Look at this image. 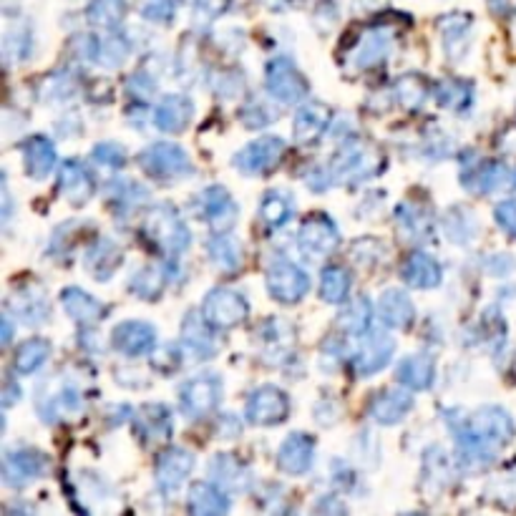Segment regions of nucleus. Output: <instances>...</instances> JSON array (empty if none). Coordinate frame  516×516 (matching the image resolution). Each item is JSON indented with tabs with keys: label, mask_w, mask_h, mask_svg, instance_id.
Returning <instances> with one entry per match:
<instances>
[{
	"label": "nucleus",
	"mask_w": 516,
	"mask_h": 516,
	"mask_svg": "<svg viewBox=\"0 0 516 516\" xmlns=\"http://www.w3.org/2000/svg\"><path fill=\"white\" fill-rule=\"evenodd\" d=\"M516 436V426L509 413L499 406L479 408L471 418L461 421L456 431L461 459L474 466H486L496 459L504 446H509Z\"/></svg>",
	"instance_id": "1"
},
{
	"label": "nucleus",
	"mask_w": 516,
	"mask_h": 516,
	"mask_svg": "<svg viewBox=\"0 0 516 516\" xmlns=\"http://www.w3.org/2000/svg\"><path fill=\"white\" fill-rule=\"evenodd\" d=\"M141 235L164 255H182L192 242L187 225L172 204H157L149 209L141 222Z\"/></svg>",
	"instance_id": "2"
},
{
	"label": "nucleus",
	"mask_w": 516,
	"mask_h": 516,
	"mask_svg": "<svg viewBox=\"0 0 516 516\" xmlns=\"http://www.w3.org/2000/svg\"><path fill=\"white\" fill-rule=\"evenodd\" d=\"M383 167H386V159L371 141L353 139L333 157L330 174H333V182H360V179L378 177Z\"/></svg>",
	"instance_id": "3"
},
{
	"label": "nucleus",
	"mask_w": 516,
	"mask_h": 516,
	"mask_svg": "<svg viewBox=\"0 0 516 516\" xmlns=\"http://www.w3.org/2000/svg\"><path fill=\"white\" fill-rule=\"evenodd\" d=\"M139 167L146 177L159 179V182H177V179H187L194 174L189 154L172 141H157V144L146 146L139 154Z\"/></svg>",
	"instance_id": "4"
},
{
	"label": "nucleus",
	"mask_w": 516,
	"mask_h": 516,
	"mask_svg": "<svg viewBox=\"0 0 516 516\" xmlns=\"http://www.w3.org/2000/svg\"><path fill=\"white\" fill-rule=\"evenodd\" d=\"M267 292L272 295V300L282 305H295L308 295L310 290V277L308 272L300 265H295L287 257H277L270 262L265 275Z\"/></svg>",
	"instance_id": "5"
},
{
	"label": "nucleus",
	"mask_w": 516,
	"mask_h": 516,
	"mask_svg": "<svg viewBox=\"0 0 516 516\" xmlns=\"http://www.w3.org/2000/svg\"><path fill=\"white\" fill-rule=\"evenodd\" d=\"M393 353H396V340L386 330L368 328L360 335L358 348L350 353V365H353L355 376L368 378L373 373L383 371L391 363Z\"/></svg>",
	"instance_id": "6"
},
{
	"label": "nucleus",
	"mask_w": 516,
	"mask_h": 516,
	"mask_svg": "<svg viewBox=\"0 0 516 516\" xmlns=\"http://www.w3.org/2000/svg\"><path fill=\"white\" fill-rule=\"evenodd\" d=\"M265 86L267 94L285 106L300 104L308 94V81L287 56H277L267 63Z\"/></svg>",
	"instance_id": "7"
},
{
	"label": "nucleus",
	"mask_w": 516,
	"mask_h": 516,
	"mask_svg": "<svg viewBox=\"0 0 516 516\" xmlns=\"http://www.w3.org/2000/svg\"><path fill=\"white\" fill-rule=\"evenodd\" d=\"M202 315L214 330H232L242 325L250 315L245 295L227 287H214L202 303Z\"/></svg>",
	"instance_id": "8"
},
{
	"label": "nucleus",
	"mask_w": 516,
	"mask_h": 516,
	"mask_svg": "<svg viewBox=\"0 0 516 516\" xmlns=\"http://www.w3.org/2000/svg\"><path fill=\"white\" fill-rule=\"evenodd\" d=\"M285 152V139L270 134L260 136V139L250 141V144L242 146L240 152L235 154V167L242 174H247V177H265V174H270L282 162Z\"/></svg>",
	"instance_id": "9"
},
{
	"label": "nucleus",
	"mask_w": 516,
	"mask_h": 516,
	"mask_svg": "<svg viewBox=\"0 0 516 516\" xmlns=\"http://www.w3.org/2000/svg\"><path fill=\"white\" fill-rule=\"evenodd\" d=\"M340 245V230L325 212L308 214L298 230V247L308 257H330Z\"/></svg>",
	"instance_id": "10"
},
{
	"label": "nucleus",
	"mask_w": 516,
	"mask_h": 516,
	"mask_svg": "<svg viewBox=\"0 0 516 516\" xmlns=\"http://www.w3.org/2000/svg\"><path fill=\"white\" fill-rule=\"evenodd\" d=\"M222 401V378L214 373L194 376L179 388V406L189 418H204Z\"/></svg>",
	"instance_id": "11"
},
{
	"label": "nucleus",
	"mask_w": 516,
	"mask_h": 516,
	"mask_svg": "<svg viewBox=\"0 0 516 516\" xmlns=\"http://www.w3.org/2000/svg\"><path fill=\"white\" fill-rule=\"evenodd\" d=\"M290 413V398L277 386H260L250 393L245 418L252 426H277Z\"/></svg>",
	"instance_id": "12"
},
{
	"label": "nucleus",
	"mask_w": 516,
	"mask_h": 516,
	"mask_svg": "<svg viewBox=\"0 0 516 516\" xmlns=\"http://www.w3.org/2000/svg\"><path fill=\"white\" fill-rule=\"evenodd\" d=\"M199 209H202V217L207 219V225L214 232H230L237 225V217H240V207L232 199V194L225 187H207L199 197Z\"/></svg>",
	"instance_id": "13"
},
{
	"label": "nucleus",
	"mask_w": 516,
	"mask_h": 516,
	"mask_svg": "<svg viewBox=\"0 0 516 516\" xmlns=\"http://www.w3.org/2000/svg\"><path fill=\"white\" fill-rule=\"evenodd\" d=\"M48 471V459L41 451L23 449V451H8L3 456V481L13 489H23L26 484L36 481Z\"/></svg>",
	"instance_id": "14"
},
{
	"label": "nucleus",
	"mask_w": 516,
	"mask_h": 516,
	"mask_svg": "<svg viewBox=\"0 0 516 516\" xmlns=\"http://www.w3.org/2000/svg\"><path fill=\"white\" fill-rule=\"evenodd\" d=\"M111 345L126 358H141V355L152 353L157 345V330L144 320H126L114 328Z\"/></svg>",
	"instance_id": "15"
},
{
	"label": "nucleus",
	"mask_w": 516,
	"mask_h": 516,
	"mask_svg": "<svg viewBox=\"0 0 516 516\" xmlns=\"http://www.w3.org/2000/svg\"><path fill=\"white\" fill-rule=\"evenodd\" d=\"M194 469V456L187 449H164L157 456V464H154V476H157V484L164 494H174L184 481L189 479Z\"/></svg>",
	"instance_id": "16"
},
{
	"label": "nucleus",
	"mask_w": 516,
	"mask_h": 516,
	"mask_svg": "<svg viewBox=\"0 0 516 516\" xmlns=\"http://www.w3.org/2000/svg\"><path fill=\"white\" fill-rule=\"evenodd\" d=\"M315 461V438L310 433H290L277 451V466L287 476L308 474Z\"/></svg>",
	"instance_id": "17"
},
{
	"label": "nucleus",
	"mask_w": 516,
	"mask_h": 516,
	"mask_svg": "<svg viewBox=\"0 0 516 516\" xmlns=\"http://www.w3.org/2000/svg\"><path fill=\"white\" fill-rule=\"evenodd\" d=\"M58 192L73 207H81V204H86L96 194V182L84 164L76 162V159H66L61 164V172H58Z\"/></svg>",
	"instance_id": "18"
},
{
	"label": "nucleus",
	"mask_w": 516,
	"mask_h": 516,
	"mask_svg": "<svg viewBox=\"0 0 516 516\" xmlns=\"http://www.w3.org/2000/svg\"><path fill=\"white\" fill-rule=\"evenodd\" d=\"M172 411L164 403H146L136 413V433L144 444H159L172 438Z\"/></svg>",
	"instance_id": "19"
},
{
	"label": "nucleus",
	"mask_w": 516,
	"mask_h": 516,
	"mask_svg": "<svg viewBox=\"0 0 516 516\" xmlns=\"http://www.w3.org/2000/svg\"><path fill=\"white\" fill-rule=\"evenodd\" d=\"M411 391V388H408ZM403 388H386V391H378L373 396L368 413L376 423L381 426H393V423L403 421L408 416V411L413 408V396Z\"/></svg>",
	"instance_id": "20"
},
{
	"label": "nucleus",
	"mask_w": 516,
	"mask_h": 516,
	"mask_svg": "<svg viewBox=\"0 0 516 516\" xmlns=\"http://www.w3.org/2000/svg\"><path fill=\"white\" fill-rule=\"evenodd\" d=\"M194 116V104L184 94H167L154 109V126L164 134H179L189 126Z\"/></svg>",
	"instance_id": "21"
},
{
	"label": "nucleus",
	"mask_w": 516,
	"mask_h": 516,
	"mask_svg": "<svg viewBox=\"0 0 516 516\" xmlns=\"http://www.w3.org/2000/svg\"><path fill=\"white\" fill-rule=\"evenodd\" d=\"M506 177H509V172H506L501 162H494V159H489V162H471L461 172V187L471 194H489L504 187Z\"/></svg>",
	"instance_id": "22"
},
{
	"label": "nucleus",
	"mask_w": 516,
	"mask_h": 516,
	"mask_svg": "<svg viewBox=\"0 0 516 516\" xmlns=\"http://www.w3.org/2000/svg\"><path fill=\"white\" fill-rule=\"evenodd\" d=\"M401 277L408 287L416 290H431V287L441 285L444 280V270L438 265V260L428 252H413L406 257L401 267Z\"/></svg>",
	"instance_id": "23"
},
{
	"label": "nucleus",
	"mask_w": 516,
	"mask_h": 516,
	"mask_svg": "<svg viewBox=\"0 0 516 516\" xmlns=\"http://www.w3.org/2000/svg\"><path fill=\"white\" fill-rule=\"evenodd\" d=\"M330 119H333V114H330L328 106L320 104V101H308V104L300 106L298 114H295V124H292L295 139H298L300 144H315V141L328 131Z\"/></svg>",
	"instance_id": "24"
},
{
	"label": "nucleus",
	"mask_w": 516,
	"mask_h": 516,
	"mask_svg": "<svg viewBox=\"0 0 516 516\" xmlns=\"http://www.w3.org/2000/svg\"><path fill=\"white\" fill-rule=\"evenodd\" d=\"M86 270L96 277V280H109L121 265H124V252L119 250L116 242H111L109 237H96L91 242V247L86 250Z\"/></svg>",
	"instance_id": "25"
},
{
	"label": "nucleus",
	"mask_w": 516,
	"mask_h": 516,
	"mask_svg": "<svg viewBox=\"0 0 516 516\" xmlns=\"http://www.w3.org/2000/svg\"><path fill=\"white\" fill-rule=\"evenodd\" d=\"M61 303L71 320H76L79 325H94L106 318V305L81 287H66L61 292Z\"/></svg>",
	"instance_id": "26"
},
{
	"label": "nucleus",
	"mask_w": 516,
	"mask_h": 516,
	"mask_svg": "<svg viewBox=\"0 0 516 516\" xmlns=\"http://www.w3.org/2000/svg\"><path fill=\"white\" fill-rule=\"evenodd\" d=\"M187 509L189 514L197 516H222L230 511V499H227V491L219 489L217 484L197 481V484H192V489H189Z\"/></svg>",
	"instance_id": "27"
},
{
	"label": "nucleus",
	"mask_w": 516,
	"mask_h": 516,
	"mask_svg": "<svg viewBox=\"0 0 516 516\" xmlns=\"http://www.w3.org/2000/svg\"><path fill=\"white\" fill-rule=\"evenodd\" d=\"M23 167L31 179H46L56 167V146L48 136H31L23 144Z\"/></svg>",
	"instance_id": "28"
},
{
	"label": "nucleus",
	"mask_w": 516,
	"mask_h": 516,
	"mask_svg": "<svg viewBox=\"0 0 516 516\" xmlns=\"http://www.w3.org/2000/svg\"><path fill=\"white\" fill-rule=\"evenodd\" d=\"M209 474H212L214 484L219 489H225L227 494H235V491H247L250 486V471L242 464L240 459H235L232 454H217L209 464Z\"/></svg>",
	"instance_id": "29"
},
{
	"label": "nucleus",
	"mask_w": 516,
	"mask_h": 516,
	"mask_svg": "<svg viewBox=\"0 0 516 516\" xmlns=\"http://www.w3.org/2000/svg\"><path fill=\"white\" fill-rule=\"evenodd\" d=\"M378 318L396 330H408L416 320V308L403 290H386L378 300Z\"/></svg>",
	"instance_id": "30"
},
{
	"label": "nucleus",
	"mask_w": 516,
	"mask_h": 516,
	"mask_svg": "<svg viewBox=\"0 0 516 516\" xmlns=\"http://www.w3.org/2000/svg\"><path fill=\"white\" fill-rule=\"evenodd\" d=\"M212 325L199 313H187L182 323V340L197 358H214L217 355V338L212 335Z\"/></svg>",
	"instance_id": "31"
},
{
	"label": "nucleus",
	"mask_w": 516,
	"mask_h": 516,
	"mask_svg": "<svg viewBox=\"0 0 516 516\" xmlns=\"http://www.w3.org/2000/svg\"><path fill=\"white\" fill-rule=\"evenodd\" d=\"M396 378L401 386L411 388V391H426L433 386L436 378V365L428 355H408L398 363Z\"/></svg>",
	"instance_id": "32"
},
{
	"label": "nucleus",
	"mask_w": 516,
	"mask_h": 516,
	"mask_svg": "<svg viewBox=\"0 0 516 516\" xmlns=\"http://www.w3.org/2000/svg\"><path fill=\"white\" fill-rule=\"evenodd\" d=\"M396 222H398V227H401V232L408 237V240H416V242L431 240L433 217L426 212V209L421 207V204H416V202L398 204Z\"/></svg>",
	"instance_id": "33"
},
{
	"label": "nucleus",
	"mask_w": 516,
	"mask_h": 516,
	"mask_svg": "<svg viewBox=\"0 0 516 516\" xmlns=\"http://www.w3.org/2000/svg\"><path fill=\"white\" fill-rule=\"evenodd\" d=\"M295 214V202L287 192H280V189H270V192L262 197L260 202V222L270 232L280 230Z\"/></svg>",
	"instance_id": "34"
},
{
	"label": "nucleus",
	"mask_w": 516,
	"mask_h": 516,
	"mask_svg": "<svg viewBox=\"0 0 516 516\" xmlns=\"http://www.w3.org/2000/svg\"><path fill=\"white\" fill-rule=\"evenodd\" d=\"M209 257L222 272H237L242 267V247L230 232H217L209 240Z\"/></svg>",
	"instance_id": "35"
},
{
	"label": "nucleus",
	"mask_w": 516,
	"mask_h": 516,
	"mask_svg": "<svg viewBox=\"0 0 516 516\" xmlns=\"http://www.w3.org/2000/svg\"><path fill=\"white\" fill-rule=\"evenodd\" d=\"M126 16V0H91L86 8V18L94 28L114 31Z\"/></svg>",
	"instance_id": "36"
},
{
	"label": "nucleus",
	"mask_w": 516,
	"mask_h": 516,
	"mask_svg": "<svg viewBox=\"0 0 516 516\" xmlns=\"http://www.w3.org/2000/svg\"><path fill=\"white\" fill-rule=\"evenodd\" d=\"M48 355H51V343L46 338H31L21 343L16 358H13V365H16V371L21 376H33L46 363Z\"/></svg>",
	"instance_id": "37"
},
{
	"label": "nucleus",
	"mask_w": 516,
	"mask_h": 516,
	"mask_svg": "<svg viewBox=\"0 0 516 516\" xmlns=\"http://www.w3.org/2000/svg\"><path fill=\"white\" fill-rule=\"evenodd\" d=\"M433 96H436L438 106H444V109L464 111L469 109V104L474 101V89H471V84H466V81L461 79H446L436 86Z\"/></svg>",
	"instance_id": "38"
},
{
	"label": "nucleus",
	"mask_w": 516,
	"mask_h": 516,
	"mask_svg": "<svg viewBox=\"0 0 516 516\" xmlns=\"http://www.w3.org/2000/svg\"><path fill=\"white\" fill-rule=\"evenodd\" d=\"M350 292V275L345 267L340 265H330L325 267L323 275H320V298L325 303H345Z\"/></svg>",
	"instance_id": "39"
},
{
	"label": "nucleus",
	"mask_w": 516,
	"mask_h": 516,
	"mask_svg": "<svg viewBox=\"0 0 516 516\" xmlns=\"http://www.w3.org/2000/svg\"><path fill=\"white\" fill-rule=\"evenodd\" d=\"M164 285H167V275H164L162 267H144L131 277L129 290L139 300H157L164 292Z\"/></svg>",
	"instance_id": "40"
},
{
	"label": "nucleus",
	"mask_w": 516,
	"mask_h": 516,
	"mask_svg": "<svg viewBox=\"0 0 516 516\" xmlns=\"http://www.w3.org/2000/svg\"><path fill=\"white\" fill-rule=\"evenodd\" d=\"M371 303L365 298L350 300L343 308V313L338 315V328H343L350 335H363L365 330L371 328Z\"/></svg>",
	"instance_id": "41"
},
{
	"label": "nucleus",
	"mask_w": 516,
	"mask_h": 516,
	"mask_svg": "<svg viewBox=\"0 0 516 516\" xmlns=\"http://www.w3.org/2000/svg\"><path fill=\"white\" fill-rule=\"evenodd\" d=\"M446 235L451 242H459V245H469L476 237V217L471 214V209L454 207L446 212Z\"/></svg>",
	"instance_id": "42"
},
{
	"label": "nucleus",
	"mask_w": 516,
	"mask_h": 516,
	"mask_svg": "<svg viewBox=\"0 0 516 516\" xmlns=\"http://www.w3.org/2000/svg\"><path fill=\"white\" fill-rule=\"evenodd\" d=\"M146 194L149 192L131 179H116L109 187V202L114 204L116 212H131L146 202Z\"/></svg>",
	"instance_id": "43"
},
{
	"label": "nucleus",
	"mask_w": 516,
	"mask_h": 516,
	"mask_svg": "<svg viewBox=\"0 0 516 516\" xmlns=\"http://www.w3.org/2000/svg\"><path fill=\"white\" fill-rule=\"evenodd\" d=\"M91 53H94V61L101 63V66L119 68L126 61V56H129V43L121 36H116V33H109L101 41H94V51Z\"/></svg>",
	"instance_id": "44"
},
{
	"label": "nucleus",
	"mask_w": 516,
	"mask_h": 516,
	"mask_svg": "<svg viewBox=\"0 0 516 516\" xmlns=\"http://www.w3.org/2000/svg\"><path fill=\"white\" fill-rule=\"evenodd\" d=\"M396 99L406 111L416 114L426 101V84L418 73H406L396 81Z\"/></svg>",
	"instance_id": "45"
},
{
	"label": "nucleus",
	"mask_w": 516,
	"mask_h": 516,
	"mask_svg": "<svg viewBox=\"0 0 516 516\" xmlns=\"http://www.w3.org/2000/svg\"><path fill=\"white\" fill-rule=\"evenodd\" d=\"M11 303H16L18 318L26 325L46 323L48 315H51V308H48V300L43 298V292L41 295L38 292H23V295L13 298Z\"/></svg>",
	"instance_id": "46"
},
{
	"label": "nucleus",
	"mask_w": 516,
	"mask_h": 516,
	"mask_svg": "<svg viewBox=\"0 0 516 516\" xmlns=\"http://www.w3.org/2000/svg\"><path fill=\"white\" fill-rule=\"evenodd\" d=\"M388 51H391V36L383 31H373L365 36L363 46L358 51V66L360 68H371L378 66V63L386 61Z\"/></svg>",
	"instance_id": "47"
},
{
	"label": "nucleus",
	"mask_w": 516,
	"mask_h": 516,
	"mask_svg": "<svg viewBox=\"0 0 516 516\" xmlns=\"http://www.w3.org/2000/svg\"><path fill=\"white\" fill-rule=\"evenodd\" d=\"M257 335H260L265 348L275 345L277 350H285V348H292V343H295V328H292L287 320H277V318L267 320L265 325H260Z\"/></svg>",
	"instance_id": "48"
},
{
	"label": "nucleus",
	"mask_w": 516,
	"mask_h": 516,
	"mask_svg": "<svg viewBox=\"0 0 516 516\" xmlns=\"http://www.w3.org/2000/svg\"><path fill=\"white\" fill-rule=\"evenodd\" d=\"M438 31H441L446 46L451 48L471 33V16H466V13H449V16L438 18Z\"/></svg>",
	"instance_id": "49"
},
{
	"label": "nucleus",
	"mask_w": 516,
	"mask_h": 516,
	"mask_svg": "<svg viewBox=\"0 0 516 516\" xmlns=\"http://www.w3.org/2000/svg\"><path fill=\"white\" fill-rule=\"evenodd\" d=\"M91 157H94V162L99 164V167L114 169V172L124 169V164H126L124 146L116 144V141H104V144H96Z\"/></svg>",
	"instance_id": "50"
},
{
	"label": "nucleus",
	"mask_w": 516,
	"mask_h": 516,
	"mask_svg": "<svg viewBox=\"0 0 516 516\" xmlns=\"http://www.w3.org/2000/svg\"><path fill=\"white\" fill-rule=\"evenodd\" d=\"M139 11L146 21L169 23L174 18V0H139Z\"/></svg>",
	"instance_id": "51"
},
{
	"label": "nucleus",
	"mask_w": 516,
	"mask_h": 516,
	"mask_svg": "<svg viewBox=\"0 0 516 516\" xmlns=\"http://www.w3.org/2000/svg\"><path fill=\"white\" fill-rule=\"evenodd\" d=\"M275 119H277L275 111H272L270 106L260 104V101H255V104H250L247 109H242L240 114V121L247 126V129H262V126L272 124Z\"/></svg>",
	"instance_id": "52"
},
{
	"label": "nucleus",
	"mask_w": 516,
	"mask_h": 516,
	"mask_svg": "<svg viewBox=\"0 0 516 516\" xmlns=\"http://www.w3.org/2000/svg\"><path fill=\"white\" fill-rule=\"evenodd\" d=\"M152 365L159 373L172 376V373H177L179 368H182V353L177 350V345H167V348L157 350V353L152 355Z\"/></svg>",
	"instance_id": "53"
},
{
	"label": "nucleus",
	"mask_w": 516,
	"mask_h": 516,
	"mask_svg": "<svg viewBox=\"0 0 516 516\" xmlns=\"http://www.w3.org/2000/svg\"><path fill=\"white\" fill-rule=\"evenodd\" d=\"M494 219H496V225H499L506 235L516 240V199H506V202L496 204Z\"/></svg>",
	"instance_id": "54"
},
{
	"label": "nucleus",
	"mask_w": 516,
	"mask_h": 516,
	"mask_svg": "<svg viewBox=\"0 0 516 516\" xmlns=\"http://www.w3.org/2000/svg\"><path fill=\"white\" fill-rule=\"evenodd\" d=\"M126 91L136 99H149L154 94V79H149V73L136 71L129 81H126Z\"/></svg>",
	"instance_id": "55"
},
{
	"label": "nucleus",
	"mask_w": 516,
	"mask_h": 516,
	"mask_svg": "<svg viewBox=\"0 0 516 516\" xmlns=\"http://www.w3.org/2000/svg\"><path fill=\"white\" fill-rule=\"evenodd\" d=\"M227 6H230V0H197V13L199 16H207V18H217L219 13H225Z\"/></svg>",
	"instance_id": "56"
},
{
	"label": "nucleus",
	"mask_w": 516,
	"mask_h": 516,
	"mask_svg": "<svg viewBox=\"0 0 516 516\" xmlns=\"http://www.w3.org/2000/svg\"><path fill=\"white\" fill-rule=\"evenodd\" d=\"M489 8L501 18L516 16V0H489Z\"/></svg>",
	"instance_id": "57"
},
{
	"label": "nucleus",
	"mask_w": 516,
	"mask_h": 516,
	"mask_svg": "<svg viewBox=\"0 0 516 516\" xmlns=\"http://www.w3.org/2000/svg\"><path fill=\"white\" fill-rule=\"evenodd\" d=\"M18 396H21V386H16L13 381L6 383V391H3V406L11 408L13 403L18 401Z\"/></svg>",
	"instance_id": "58"
},
{
	"label": "nucleus",
	"mask_w": 516,
	"mask_h": 516,
	"mask_svg": "<svg viewBox=\"0 0 516 516\" xmlns=\"http://www.w3.org/2000/svg\"><path fill=\"white\" fill-rule=\"evenodd\" d=\"M13 340V320H11V313L3 315V345H11Z\"/></svg>",
	"instance_id": "59"
},
{
	"label": "nucleus",
	"mask_w": 516,
	"mask_h": 516,
	"mask_svg": "<svg viewBox=\"0 0 516 516\" xmlns=\"http://www.w3.org/2000/svg\"><path fill=\"white\" fill-rule=\"evenodd\" d=\"M514 184H516V172H514Z\"/></svg>",
	"instance_id": "60"
}]
</instances>
